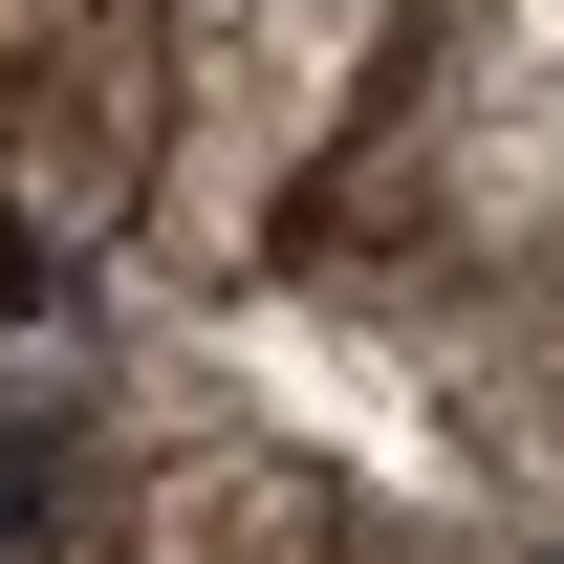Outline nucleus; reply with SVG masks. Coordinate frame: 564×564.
<instances>
[{
    "instance_id": "423d86ee",
    "label": "nucleus",
    "mask_w": 564,
    "mask_h": 564,
    "mask_svg": "<svg viewBox=\"0 0 564 564\" xmlns=\"http://www.w3.org/2000/svg\"><path fill=\"white\" fill-rule=\"evenodd\" d=\"M521 304H543V326H564V239H543V261H521Z\"/></svg>"
},
{
    "instance_id": "39448f33",
    "label": "nucleus",
    "mask_w": 564,
    "mask_h": 564,
    "mask_svg": "<svg viewBox=\"0 0 564 564\" xmlns=\"http://www.w3.org/2000/svg\"><path fill=\"white\" fill-rule=\"evenodd\" d=\"M44 22H66V0H0V66H22V44H44Z\"/></svg>"
},
{
    "instance_id": "7ed1b4c3",
    "label": "nucleus",
    "mask_w": 564,
    "mask_h": 564,
    "mask_svg": "<svg viewBox=\"0 0 564 564\" xmlns=\"http://www.w3.org/2000/svg\"><path fill=\"white\" fill-rule=\"evenodd\" d=\"M22 564H348V478L282 456L261 413L152 391L131 434H87V478L22 521Z\"/></svg>"
},
{
    "instance_id": "f257e3e1",
    "label": "nucleus",
    "mask_w": 564,
    "mask_h": 564,
    "mask_svg": "<svg viewBox=\"0 0 564 564\" xmlns=\"http://www.w3.org/2000/svg\"><path fill=\"white\" fill-rule=\"evenodd\" d=\"M391 22H413V0H174V22H152L174 131H152V217H131V239L196 282V304H239L261 239L326 196V152L369 131Z\"/></svg>"
},
{
    "instance_id": "20e7f679",
    "label": "nucleus",
    "mask_w": 564,
    "mask_h": 564,
    "mask_svg": "<svg viewBox=\"0 0 564 564\" xmlns=\"http://www.w3.org/2000/svg\"><path fill=\"white\" fill-rule=\"evenodd\" d=\"M152 131H174L152 22H131V0H66V22L0 66V239H44V261L131 239V217H152Z\"/></svg>"
},
{
    "instance_id": "f03ea898",
    "label": "nucleus",
    "mask_w": 564,
    "mask_h": 564,
    "mask_svg": "<svg viewBox=\"0 0 564 564\" xmlns=\"http://www.w3.org/2000/svg\"><path fill=\"white\" fill-rule=\"evenodd\" d=\"M326 239H369V261H326V282H391V239H456V282L543 261L564 239V0H434L413 131L326 152Z\"/></svg>"
}]
</instances>
